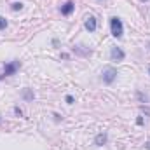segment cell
Masks as SVG:
<instances>
[{
    "label": "cell",
    "instance_id": "cell-8",
    "mask_svg": "<svg viewBox=\"0 0 150 150\" xmlns=\"http://www.w3.org/2000/svg\"><path fill=\"white\" fill-rule=\"evenodd\" d=\"M82 47H84V45H75L74 51H77V52H79V54H82V56H87V54H91V51H84Z\"/></svg>",
    "mask_w": 150,
    "mask_h": 150
},
{
    "label": "cell",
    "instance_id": "cell-11",
    "mask_svg": "<svg viewBox=\"0 0 150 150\" xmlns=\"http://www.w3.org/2000/svg\"><path fill=\"white\" fill-rule=\"evenodd\" d=\"M7 28V19L4 16H0V30H5Z\"/></svg>",
    "mask_w": 150,
    "mask_h": 150
},
{
    "label": "cell",
    "instance_id": "cell-15",
    "mask_svg": "<svg viewBox=\"0 0 150 150\" xmlns=\"http://www.w3.org/2000/svg\"><path fill=\"white\" fill-rule=\"evenodd\" d=\"M149 74H150V68H149Z\"/></svg>",
    "mask_w": 150,
    "mask_h": 150
},
{
    "label": "cell",
    "instance_id": "cell-5",
    "mask_svg": "<svg viewBox=\"0 0 150 150\" xmlns=\"http://www.w3.org/2000/svg\"><path fill=\"white\" fill-rule=\"evenodd\" d=\"M18 68H19V63H18V61H11V63H7V65H5V68H4V77L12 75Z\"/></svg>",
    "mask_w": 150,
    "mask_h": 150
},
{
    "label": "cell",
    "instance_id": "cell-12",
    "mask_svg": "<svg viewBox=\"0 0 150 150\" xmlns=\"http://www.w3.org/2000/svg\"><path fill=\"white\" fill-rule=\"evenodd\" d=\"M65 100H67V103H68V105H72V103H74V96H70V94H68Z\"/></svg>",
    "mask_w": 150,
    "mask_h": 150
},
{
    "label": "cell",
    "instance_id": "cell-4",
    "mask_svg": "<svg viewBox=\"0 0 150 150\" xmlns=\"http://www.w3.org/2000/svg\"><path fill=\"white\" fill-rule=\"evenodd\" d=\"M84 26H86V30L87 32H96V28H98V21H96V18L94 16H87L86 18V23H84Z\"/></svg>",
    "mask_w": 150,
    "mask_h": 150
},
{
    "label": "cell",
    "instance_id": "cell-7",
    "mask_svg": "<svg viewBox=\"0 0 150 150\" xmlns=\"http://www.w3.org/2000/svg\"><path fill=\"white\" fill-rule=\"evenodd\" d=\"M107 140H108V136H107V133H100L96 138H94V143L98 145V147H103L105 143H107Z\"/></svg>",
    "mask_w": 150,
    "mask_h": 150
},
{
    "label": "cell",
    "instance_id": "cell-14",
    "mask_svg": "<svg viewBox=\"0 0 150 150\" xmlns=\"http://www.w3.org/2000/svg\"><path fill=\"white\" fill-rule=\"evenodd\" d=\"M145 149H149V150H150V142H149V143H145Z\"/></svg>",
    "mask_w": 150,
    "mask_h": 150
},
{
    "label": "cell",
    "instance_id": "cell-3",
    "mask_svg": "<svg viewBox=\"0 0 150 150\" xmlns=\"http://www.w3.org/2000/svg\"><path fill=\"white\" fill-rule=\"evenodd\" d=\"M110 58H112L113 61H122L124 58H126V52L120 49V47H117V45H113L112 49H110Z\"/></svg>",
    "mask_w": 150,
    "mask_h": 150
},
{
    "label": "cell",
    "instance_id": "cell-6",
    "mask_svg": "<svg viewBox=\"0 0 150 150\" xmlns=\"http://www.w3.org/2000/svg\"><path fill=\"white\" fill-rule=\"evenodd\" d=\"M74 9H75V4L72 0H68V2L61 7V14H63V16H70V14L74 12Z\"/></svg>",
    "mask_w": 150,
    "mask_h": 150
},
{
    "label": "cell",
    "instance_id": "cell-1",
    "mask_svg": "<svg viewBox=\"0 0 150 150\" xmlns=\"http://www.w3.org/2000/svg\"><path fill=\"white\" fill-rule=\"evenodd\" d=\"M110 30H112V35L115 38H120L124 35V26H122V21L119 18H110Z\"/></svg>",
    "mask_w": 150,
    "mask_h": 150
},
{
    "label": "cell",
    "instance_id": "cell-10",
    "mask_svg": "<svg viewBox=\"0 0 150 150\" xmlns=\"http://www.w3.org/2000/svg\"><path fill=\"white\" fill-rule=\"evenodd\" d=\"M23 96H25V100H33V93H32L30 89H25V93H23Z\"/></svg>",
    "mask_w": 150,
    "mask_h": 150
},
{
    "label": "cell",
    "instance_id": "cell-9",
    "mask_svg": "<svg viewBox=\"0 0 150 150\" xmlns=\"http://www.w3.org/2000/svg\"><path fill=\"white\" fill-rule=\"evenodd\" d=\"M11 9H12V11H21V9H23V4H21V2H14V4L11 5Z\"/></svg>",
    "mask_w": 150,
    "mask_h": 150
},
{
    "label": "cell",
    "instance_id": "cell-2",
    "mask_svg": "<svg viewBox=\"0 0 150 150\" xmlns=\"http://www.w3.org/2000/svg\"><path fill=\"white\" fill-rule=\"evenodd\" d=\"M115 79H117V70H115L113 67H107V68L103 70V74H101V80H103L105 84H112Z\"/></svg>",
    "mask_w": 150,
    "mask_h": 150
},
{
    "label": "cell",
    "instance_id": "cell-13",
    "mask_svg": "<svg viewBox=\"0 0 150 150\" xmlns=\"http://www.w3.org/2000/svg\"><path fill=\"white\" fill-rule=\"evenodd\" d=\"M14 112H16V115H19V117L23 115V112H21V108H19V107H16V108H14Z\"/></svg>",
    "mask_w": 150,
    "mask_h": 150
}]
</instances>
